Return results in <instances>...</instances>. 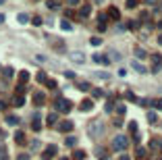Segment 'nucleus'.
<instances>
[{
	"label": "nucleus",
	"mask_w": 162,
	"mask_h": 160,
	"mask_svg": "<svg viewBox=\"0 0 162 160\" xmlns=\"http://www.w3.org/2000/svg\"><path fill=\"white\" fill-rule=\"evenodd\" d=\"M127 146H129V137L127 135H116L112 139V150H116V152H123Z\"/></svg>",
	"instance_id": "nucleus-1"
},
{
	"label": "nucleus",
	"mask_w": 162,
	"mask_h": 160,
	"mask_svg": "<svg viewBox=\"0 0 162 160\" xmlns=\"http://www.w3.org/2000/svg\"><path fill=\"white\" fill-rule=\"evenodd\" d=\"M71 108H73L71 100H67V98H58L56 100V110L58 112H71Z\"/></svg>",
	"instance_id": "nucleus-2"
},
{
	"label": "nucleus",
	"mask_w": 162,
	"mask_h": 160,
	"mask_svg": "<svg viewBox=\"0 0 162 160\" xmlns=\"http://www.w3.org/2000/svg\"><path fill=\"white\" fill-rule=\"evenodd\" d=\"M104 133V125H102V121H96L94 125H89V137H100Z\"/></svg>",
	"instance_id": "nucleus-3"
},
{
	"label": "nucleus",
	"mask_w": 162,
	"mask_h": 160,
	"mask_svg": "<svg viewBox=\"0 0 162 160\" xmlns=\"http://www.w3.org/2000/svg\"><path fill=\"white\" fill-rule=\"evenodd\" d=\"M71 60H73V63H77V65H81V63H85V54L83 52H71Z\"/></svg>",
	"instance_id": "nucleus-4"
},
{
	"label": "nucleus",
	"mask_w": 162,
	"mask_h": 160,
	"mask_svg": "<svg viewBox=\"0 0 162 160\" xmlns=\"http://www.w3.org/2000/svg\"><path fill=\"white\" fill-rule=\"evenodd\" d=\"M73 123L71 121H62V123H58V131H62V133H69V131H73Z\"/></svg>",
	"instance_id": "nucleus-5"
},
{
	"label": "nucleus",
	"mask_w": 162,
	"mask_h": 160,
	"mask_svg": "<svg viewBox=\"0 0 162 160\" xmlns=\"http://www.w3.org/2000/svg\"><path fill=\"white\" fill-rule=\"evenodd\" d=\"M56 152H58V148L54 146V144H52V146H48V148H46V152H44V160H48V158H52V156L56 154Z\"/></svg>",
	"instance_id": "nucleus-6"
},
{
	"label": "nucleus",
	"mask_w": 162,
	"mask_h": 160,
	"mask_svg": "<svg viewBox=\"0 0 162 160\" xmlns=\"http://www.w3.org/2000/svg\"><path fill=\"white\" fill-rule=\"evenodd\" d=\"M33 102L38 104V106H42L44 102H46V96H44L42 92H35V94H33Z\"/></svg>",
	"instance_id": "nucleus-7"
},
{
	"label": "nucleus",
	"mask_w": 162,
	"mask_h": 160,
	"mask_svg": "<svg viewBox=\"0 0 162 160\" xmlns=\"http://www.w3.org/2000/svg\"><path fill=\"white\" fill-rule=\"evenodd\" d=\"M31 127H33V131H40V129H42V123H40V112H35V114H33V123H31Z\"/></svg>",
	"instance_id": "nucleus-8"
},
{
	"label": "nucleus",
	"mask_w": 162,
	"mask_h": 160,
	"mask_svg": "<svg viewBox=\"0 0 162 160\" xmlns=\"http://www.w3.org/2000/svg\"><path fill=\"white\" fill-rule=\"evenodd\" d=\"M79 108L83 110V112H87V110H92V108H94V102H92V100H83V102L79 104Z\"/></svg>",
	"instance_id": "nucleus-9"
},
{
	"label": "nucleus",
	"mask_w": 162,
	"mask_h": 160,
	"mask_svg": "<svg viewBox=\"0 0 162 160\" xmlns=\"http://www.w3.org/2000/svg\"><path fill=\"white\" fill-rule=\"evenodd\" d=\"M89 13H92V6H81V8H79V17H81V19L89 17Z\"/></svg>",
	"instance_id": "nucleus-10"
},
{
	"label": "nucleus",
	"mask_w": 162,
	"mask_h": 160,
	"mask_svg": "<svg viewBox=\"0 0 162 160\" xmlns=\"http://www.w3.org/2000/svg\"><path fill=\"white\" fill-rule=\"evenodd\" d=\"M131 67H133L135 71H137V73H148V69H146V67H143V65H139V63H137V60H133V65H131Z\"/></svg>",
	"instance_id": "nucleus-11"
},
{
	"label": "nucleus",
	"mask_w": 162,
	"mask_h": 160,
	"mask_svg": "<svg viewBox=\"0 0 162 160\" xmlns=\"http://www.w3.org/2000/svg\"><path fill=\"white\" fill-rule=\"evenodd\" d=\"M6 123H8V125H19V117H15V114H8V117H6Z\"/></svg>",
	"instance_id": "nucleus-12"
},
{
	"label": "nucleus",
	"mask_w": 162,
	"mask_h": 160,
	"mask_svg": "<svg viewBox=\"0 0 162 160\" xmlns=\"http://www.w3.org/2000/svg\"><path fill=\"white\" fill-rule=\"evenodd\" d=\"M15 141H17V144H23V141H25V133L23 131H17L15 133Z\"/></svg>",
	"instance_id": "nucleus-13"
},
{
	"label": "nucleus",
	"mask_w": 162,
	"mask_h": 160,
	"mask_svg": "<svg viewBox=\"0 0 162 160\" xmlns=\"http://www.w3.org/2000/svg\"><path fill=\"white\" fill-rule=\"evenodd\" d=\"M2 75H4V79H11V77L15 75V71H13L11 67H4V71H2Z\"/></svg>",
	"instance_id": "nucleus-14"
},
{
	"label": "nucleus",
	"mask_w": 162,
	"mask_h": 160,
	"mask_svg": "<svg viewBox=\"0 0 162 160\" xmlns=\"http://www.w3.org/2000/svg\"><path fill=\"white\" fill-rule=\"evenodd\" d=\"M13 104H15V106H23V104H25V98H23V96H15V98H13Z\"/></svg>",
	"instance_id": "nucleus-15"
},
{
	"label": "nucleus",
	"mask_w": 162,
	"mask_h": 160,
	"mask_svg": "<svg viewBox=\"0 0 162 160\" xmlns=\"http://www.w3.org/2000/svg\"><path fill=\"white\" fill-rule=\"evenodd\" d=\"M27 79H29V73H27V71H21V73H19V81L25 85V83H27Z\"/></svg>",
	"instance_id": "nucleus-16"
},
{
	"label": "nucleus",
	"mask_w": 162,
	"mask_h": 160,
	"mask_svg": "<svg viewBox=\"0 0 162 160\" xmlns=\"http://www.w3.org/2000/svg\"><path fill=\"white\" fill-rule=\"evenodd\" d=\"M73 158H75V160H83V158H85V152H83V150H75V152H73Z\"/></svg>",
	"instance_id": "nucleus-17"
},
{
	"label": "nucleus",
	"mask_w": 162,
	"mask_h": 160,
	"mask_svg": "<svg viewBox=\"0 0 162 160\" xmlns=\"http://www.w3.org/2000/svg\"><path fill=\"white\" fill-rule=\"evenodd\" d=\"M108 13L112 15V19H119V17H121V13H119V8H116V6H110V8H108Z\"/></svg>",
	"instance_id": "nucleus-18"
},
{
	"label": "nucleus",
	"mask_w": 162,
	"mask_h": 160,
	"mask_svg": "<svg viewBox=\"0 0 162 160\" xmlns=\"http://www.w3.org/2000/svg\"><path fill=\"white\" fill-rule=\"evenodd\" d=\"M35 79H38L40 83H46V81H48V77H46V73H44V71H40V73H38V77H35Z\"/></svg>",
	"instance_id": "nucleus-19"
},
{
	"label": "nucleus",
	"mask_w": 162,
	"mask_h": 160,
	"mask_svg": "<svg viewBox=\"0 0 162 160\" xmlns=\"http://www.w3.org/2000/svg\"><path fill=\"white\" fill-rule=\"evenodd\" d=\"M60 27L65 29V31H71V29H73V25H71V23H69V21L65 19V21H60Z\"/></svg>",
	"instance_id": "nucleus-20"
},
{
	"label": "nucleus",
	"mask_w": 162,
	"mask_h": 160,
	"mask_svg": "<svg viewBox=\"0 0 162 160\" xmlns=\"http://www.w3.org/2000/svg\"><path fill=\"white\" fill-rule=\"evenodd\" d=\"M46 123H48V125H54V123H56V112H50L48 119H46Z\"/></svg>",
	"instance_id": "nucleus-21"
},
{
	"label": "nucleus",
	"mask_w": 162,
	"mask_h": 160,
	"mask_svg": "<svg viewBox=\"0 0 162 160\" xmlns=\"http://www.w3.org/2000/svg\"><path fill=\"white\" fill-rule=\"evenodd\" d=\"M135 56H137V58H146V56H148V52H146V50H141V48H137V50H135Z\"/></svg>",
	"instance_id": "nucleus-22"
},
{
	"label": "nucleus",
	"mask_w": 162,
	"mask_h": 160,
	"mask_svg": "<svg viewBox=\"0 0 162 160\" xmlns=\"http://www.w3.org/2000/svg\"><path fill=\"white\" fill-rule=\"evenodd\" d=\"M17 19H19V23H23V25H25L27 21H29V15H25V13H21L19 17H17Z\"/></svg>",
	"instance_id": "nucleus-23"
},
{
	"label": "nucleus",
	"mask_w": 162,
	"mask_h": 160,
	"mask_svg": "<svg viewBox=\"0 0 162 160\" xmlns=\"http://www.w3.org/2000/svg\"><path fill=\"white\" fill-rule=\"evenodd\" d=\"M77 87H79L81 92H87V90H89V83H87V81H81V83H77Z\"/></svg>",
	"instance_id": "nucleus-24"
},
{
	"label": "nucleus",
	"mask_w": 162,
	"mask_h": 160,
	"mask_svg": "<svg viewBox=\"0 0 162 160\" xmlns=\"http://www.w3.org/2000/svg\"><path fill=\"white\" fill-rule=\"evenodd\" d=\"M148 121H150V123H156V121H158V117H156V112H154V110H150V112H148Z\"/></svg>",
	"instance_id": "nucleus-25"
},
{
	"label": "nucleus",
	"mask_w": 162,
	"mask_h": 160,
	"mask_svg": "<svg viewBox=\"0 0 162 160\" xmlns=\"http://www.w3.org/2000/svg\"><path fill=\"white\" fill-rule=\"evenodd\" d=\"M94 77H98V79H108L110 75H108V73H104V71H98V73H94Z\"/></svg>",
	"instance_id": "nucleus-26"
},
{
	"label": "nucleus",
	"mask_w": 162,
	"mask_h": 160,
	"mask_svg": "<svg viewBox=\"0 0 162 160\" xmlns=\"http://www.w3.org/2000/svg\"><path fill=\"white\" fill-rule=\"evenodd\" d=\"M135 156H137V158H143V156H146V148H137V152H135Z\"/></svg>",
	"instance_id": "nucleus-27"
},
{
	"label": "nucleus",
	"mask_w": 162,
	"mask_h": 160,
	"mask_svg": "<svg viewBox=\"0 0 162 160\" xmlns=\"http://www.w3.org/2000/svg\"><path fill=\"white\" fill-rule=\"evenodd\" d=\"M65 144H67L69 148H73V146L77 144V139H75V137H67V141H65Z\"/></svg>",
	"instance_id": "nucleus-28"
},
{
	"label": "nucleus",
	"mask_w": 162,
	"mask_h": 160,
	"mask_svg": "<svg viewBox=\"0 0 162 160\" xmlns=\"http://www.w3.org/2000/svg\"><path fill=\"white\" fill-rule=\"evenodd\" d=\"M110 58H112V60H119V58H121V54H119L116 50H110ZM110 58H108V60H110Z\"/></svg>",
	"instance_id": "nucleus-29"
},
{
	"label": "nucleus",
	"mask_w": 162,
	"mask_h": 160,
	"mask_svg": "<svg viewBox=\"0 0 162 160\" xmlns=\"http://www.w3.org/2000/svg\"><path fill=\"white\" fill-rule=\"evenodd\" d=\"M152 104H154V108H156V110H162V98H160V100H154Z\"/></svg>",
	"instance_id": "nucleus-30"
},
{
	"label": "nucleus",
	"mask_w": 162,
	"mask_h": 160,
	"mask_svg": "<svg viewBox=\"0 0 162 160\" xmlns=\"http://www.w3.org/2000/svg\"><path fill=\"white\" fill-rule=\"evenodd\" d=\"M92 94H94V98H102V96H104V92L98 90V87H96V90H92Z\"/></svg>",
	"instance_id": "nucleus-31"
},
{
	"label": "nucleus",
	"mask_w": 162,
	"mask_h": 160,
	"mask_svg": "<svg viewBox=\"0 0 162 160\" xmlns=\"http://www.w3.org/2000/svg\"><path fill=\"white\" fill-rule=\"evenodd\" d=\"M89 44H92V46H100L102 40H100V38H92V40H89Z\"/></svg>",
	"instance_id": "nucleus-32"
},
{
	"label": "nucleus",
	"mask_w": 162,
	"mask_h": 160,
	"mask_svg": "<svg viewBox=\"0 0 162 160\" xmlns=\"http://www.w3.org/2000/svg\"><path fill=\"white\" fill-rule=\"evenodd\" d=\"M0 160H6V148H0Z\"/></svg>",
	"instance_id": "nucleus-33"
},
{
	"label": "nucleus",
	"mask_w": 162,
	"mask_h": 160,
	"mask_svg": "<svg viewBox=\"0 0 162 160\" xmlns=\"http://www.w3.org/2000/svg\"><path fill=\"white\" fill-rule=\"evenodd\" d=\"M127 6L129 8H135V6H137V0H127Z\"/></svg>",
	"instance_id": "nucleus-34"
},
{
	"label": "nucleus",
	"mask_w": 162,
	"mask_h": 160,
	"mask_svg": "<svg viewBox=\"0 0 162 160\" xmlns=\"http://www.w3.org/2000/svg\"><path fill=\"white\" fill-rule=\"evenodd\" d=\"M38 148H40V141L33 139V141H31V150H38Z\"/></svg>",
	"instance_id": "nucleus-35"
},
{
	"label": "nucleus",
	"mask_w": 162,
	"mask_h": 160,
	"mask_svg": "<svg viewBox=\"0 0 162 160\" xmlns=\"http://www.w3.org/2000/svg\"><path fill=\"white\" fill-rule=\"evenodd\" d=\"M31 23H33V25H42V19H40V17H33Z\"/></svg>",
	"instance_id": "nucleus-36"
},
{
	"label": "nucleus",
	"mask_w": 162,
	"mask_h": 160,
	"mask_svg": "<svg viewBox=\"0 0 162 160\" xmlns=\"http://www.w3.org/2000/svg\"><path fill=\"white\" fill-rule=\"evenodd\" d=\"M46 85H48V87H56V81H54V79H48Z\"/></svg>",
	"instance_id": "nucleus-37"
},
{
	"label": "nucleus",
	"mask_w": 162,
	"mask_h": 160,
	"mask_svg": "<svg viewBox=\"0 0 162 160\" xmlns=\"http://www.w3.org/2000/svg\"><path fill=\"white\" fill-rule=\"evenodd\" d=\"M67 4H71V6H77V4H79V0H67Z\"/></svg>",
	"instance_id": "nucleus-38"
},
{
	"label": "nucleus",
	"mask_w": 162,
	"mask_h": 160,
	"mask_svg": "<svg viewBox=\"0 0 162 160\" xmlns=\"http://www.w3.org/2000/svg\"><path fill=\"white\" fill-rule=\"evenodd\" d=\"M48 6H50V8H56L58 4H56V2H54V0H48Z\"/></svg>",
	"instance_id": "nucleus-39"
},
{
	"label": "nucleus",
	"mask_w": 162,
	"mask_h": 160,
	"mask_svg": "<svg viewBox=\"0 0 162 160\" xmlns=\"http://www.w3.org/2000/svg\"><path fill=\"white\" fill-rule=\"evenodd\" d=\"M125 110H127L125 106H119V108H116V112H119V114H125Z\"/></svg>",
	"instance_id": "nucleus-40"
},
{
	"label": "nucleus",
	"mask_w": 162,
	"mask_h": 160,
	"mask_svg": "<svg viewBox=\"0 0 162 160\" xmlns=\"http://www.w3.org/2000/svg\"><path fill=\"white\" fill-rule=\"evenodd\" d=\"M17 160H29V156H27V154H21V156L17 158Z\"/></svg>",
	"instance_id": "nucleus-41"
},
{
	"label": "nucleus",
	"mask_w": 162,
	"mask_h": 160,
	"mask_svg": "<svg viewBox=\"0 0 162 160\" xmlns=\"http://www.w3.org/2000/svg\"><path fill=\"white\" fill-rule=\"evenodd\" d=\"M119 160H131V158H129V156H127V154H123V156H121V158H119Z\"/></svg>",
	"instance_id": "nucleus-42"
},
{
	"label": "nucleus",
	"mask_w": 162,
	"mask_h": 160,
	"mask_svg": "<svg viewBox=\"0 0 162 160\" xmlns=\"http://www.w3.org/2000/svg\"><path fill=\"white\" fill-rule=\"evenodd\" d=\"M0 23H4V15L2 13H0Z\"/></svg>",
	"instance_id": "nucleus-43"
},
{
	"label": "nucleus",
	"mask_w": 162,
	"mask_h": 160,
	"mask_svg": "<svg viewBox=\"0 0 162 160\" xmlns=\"http://www.w3.org/2000/svg\"><path fill=\"white\" fill-rule=\"evenodd\" d=\"M146 2H148V4H154V2H156V0H146Z\"/></svg>",
	"instance_id": "nucleus-44"
},
{
	"label": "nucleus",
	"mask_w": 162,
	"mask_h": 160,
	"mask_svg": "<svg viewBox=\"0 0 162 160\" xmlns=\"http://www.w3.org/2000/svg\"><path fill=\"white\" fill-rule=\"evenodd\" d=\"M158 44H162V35H158Z\"/></svg>",
	"instance_id": "nucleus-45"
},
{
	"label": "nucleus",
	"mask_w": 162,
	"mask_h": 160,
	"mask_svg": "<svg viewBox=\"0 0 162 160\" xmlns=\"http://www.w3.org/2000/svg\"><path fill=\"white\" fill-rule=\"evenodd\" d=\"M2 4H4V0H0V6H2Z\"/></svg>",
	"instance_id": "nucleus-46"
},
{
	"label": "nucleus",
	"mask_w": 162,
	"mask_h": 160,
	"mask_svg": "<svg viewBox=\"0 0 162 160\" xmlns=\"http://www.w3.org/2000/svg\"><path fill=\"white\" fill-rule=\"evenodd\" d=\"M60 160H69V158H60Z\"/></svg>",
	"instance_id": "nucleus-47"
},
{
	"label": "nucleus",
	"mask_w": 162,
	"mask_h": 160,
	"mask_svg": "<svg viewBox=\"0 0 162 160\" xmlns=\"http://www.w3.org/2000/svg\"><path fill=\"white\" fill-rule=\"evenodd\" d=\"M0 135H2V131H0Z\"/></svg>",
	"instance_id": "nucleus-48"
}]
</instances>
